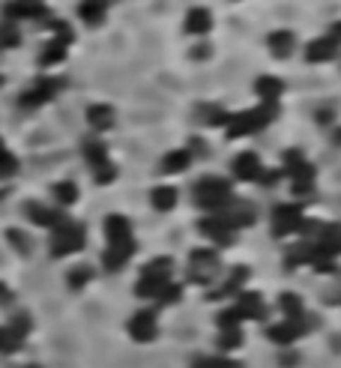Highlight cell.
Listing matches in <instances>:
<instances>
[{
    "label": "cell",
    "mask_w": 341,
    "mask_h": 368,
    "mask_svg": "<svg viewBox=\"0 0 341 368\" xmlns=\"http://www.w3.org/2000/svg\"><path fill=\"white\" fill-rule=\"evenodd\" d=\"M81 153L87 156V162H90L93 168H99L102 162H108V147L99 141V138H84V141H81Z\"/></svg>",
    "instance_id": "obj_25"
},
{
    "label": "cell",
    "mask_w": 341,
    "mask_h": 368,
    "mask_svg": "<svg viewBox=\"0 0 341 368\" xmlns=\"http://www.w3.org/2000/svg\"><path fill=\"white\" fill-rule=\"evenodd\" d=\"M219 266V255L213 249H195L192 251V278L195 282H210L213 273H216Z\"/></svg>",
    "instance_id": "obj_11"
},
{
    "label": "cell",
    "mask_w": 341,
    "mask_h": 368,
    "mask_svg": "<svg viewBox=\"0 0 341 368\" xmlns=\"http://www.w3.org/2000/svg\"><path fill=\"white\" fill-rule=\"evenodd\" d=\"M21 42V33H18V28L12 21H6V24H0V48H16Z\"/></svg>",
    "instance_id": "obj_33"
},
{
    "label": "cell",
    "mask_w": 341,
    "mask_h": 368,
    "mask_svg": "<svg viewBox=\"0 0 341 368\" xmlns=\"http://www.w3.org/2000/svg\"><path fill=\"white\" fill-rule=\"evenodd\" d=\"M192 368H243V365L234 360H222V357H201V360H195Z\"/></svg>",
    "instance_id": "obj_35"
},
{
    "label": "cell",
    "mask_w": 341,
    "mask_h": 368,
    "mask_svg": "<svg viewBox=\"0 0 341 368\" xmlns=\"http://www.w3.org/2000/svg\"><path fill=\"white\" fill-rule=\"evenodd\" d=\"M338 42H333L330 36H321V40H314L309 48H306V60L309 63H326V60H333L338 54Z\"/></svg>",
    "instance_id": "obj_19"
},
{
    "label": "cell",
    "mask_w": 341,
    "mask_h": 368,
    "mask_svg": "<svg viewBox=\"0 0 341 368\" xmlns=\"http://www.w3.org/2000/svg\"><path fill=\"white\" fill-rule=\"evenodd\" d=\"M198 231L204 234L207 239H216L219 246H231L234 243V227L227 225L219 213L216 215H204V219L198 222Z\"/></svg>",
    "instance_id": "obj_9"
},
{
    "label": "cell",
    "mask_w": 341,
    "mask_h": 368,
    "mask_svg": "<svg viewBox=\"0 0 341 368\" xmlns=\"http://www.w3.org/2000/svg\"><path fill=\"white\" fill-rule=\"evenodd\" d=\"M0 84H4V78H0Z\"/></svg>",
    "instance_id": "obj_47"
},
{
    "label": "cell",
    "mask_w": 341,
    "mask_h": 368,
    "mask_svg": "<svg viewBox=\"0 0 341 368\" xmlns=\"http://www.w3.org/2000/svg\"><path fill=\"white\" fill-rule=\"evenodd\" d=\"M171 273H174V261L171 258H156V261H150L147 266H144V273L141 275H150V278H171Z\"/></svg>",
    "instance_id": "obj_28"
},
{
    "label": "cell",
    "mask_w": 341,
    "mask_h": 368,
    "mask_svg": "<svg viewBox=\"0 0 341 368\" xmlns=\"http://www.w3.org/2000/svg\"><path fill=\"white\" fill-rule=\"evenodd\" d=\"M246 278H249V270H246V266H239V270H234V275L225 282V287L219 290V294H213V297H227V294H237V290L243 287Z\"/></svg>",
    "instance_id": "obj_32"
},
{
    "label": "cell",
    "mask_w": 341,
    "mask_h": 368,
    "mask_svg": "<svg viewBox=\"0 0 341 368\" xmlns=\"http://www.w3.org/2000/svg\"><path fill=\"white\" fill-rule=\"evenodd\" d=\"M267 336L270 341H275V345H294L297 338L306 336V317L302 321H282V324H275L267 329Z\"/></svg>",
    "instance_id": "obj_13"
},
{
    "label": "cell",
    "mask_w": 341,
    "mask_h": 368,
    "mask_svg": "<svg viewBox=\"0 0 341 368\" xmlns=\"http://www.w3.org/2000/svg\"><path fill=\"white\" fill-rule=\"evenodd\" d=\"M54 198L60 201L63 207H69V204H75V201H78V186L75 183H69V180H63V183H54Z\"/></svg>",
    "instance_id": "obj_30"
},
{
    "label": "cell",
    "mask_w": 341,
    "mask_h": 368,
    "mask_svg": "<svg viewBox=\"0 0 341 368\" xmlns=\"http://www.w3.org/2000/svg\"><path fill=\"white\" fill-rule=\"evenodd\" d=\"M326 36H330L333 42H338V45H341V21H335L333 28H330V33H326Z\"/></svg>",
    "instance_id": "obj_42"
},
{
    "label": "cell",
    "mask_w": 341,
    "mask_h": 368,
    "mask_svg": "<svg viewBox=\"0 0 341 368\" xmlns=\"http://www.w3.org/2000/svg\"><path fill=\"white\" fill-rule=\"evenodd\" d=\"M16 171H18V159L12 156L9 150H6V153L0 156V177H12V174H16Z\"/></svg>",
    "instance_id": "obj_40"
},
{
    "label": "cell",
    "mask_w": 341,
    "mask_h": 368,
    "mask_svg": "<svg viewBox=\"0 0 341 368\" xmlns=\"http://www.w3.org/2000/svg\"><path fill=\"white\" fill-rule=\"evenodd\" d=\"M231 168H234V177H237V180H261V177H263V165H261L258 153H251V150L239 153V156L234 159Z\"/></svg>",
    "instance_id": "obj_14"
},
{
    "label": "cell",
    "mask_w": 341,
    "mask_h": 368,
    "mask_svg": "<svg viewBox=\"0 0 341 368\" xmlns=\"http://www.w3.org/2000/svg\"><path fill=\"white\" fill-rule=\"evenodd\" d=\"M21 341H24V336H18L12 326H0V353H12V350H18V348H21Z\"/></svg>",
    "instance_id": "obj_31"
},
{
    "label": "cell",
    "mask_w": 341,
    "mask_h": 368,
    "mask_svg": "<svg viewBox=\"0 0 341 368\" xmlns=\"http://www.w3.org/2000/svg\"><path fill=\"white\" fill-rule=\"evenodd\" d=\"M132 255H135V243H129V246H108L105 255H102V263H105V270L117 273V270H123V263L129 261Z\"/></svg>",
    "instance_id": "obj_21"
},
{
    "label": "cell",
    "mask_w": 341,
    "mask_h": 368,
    "mask_svg": "<svg viewBox=\"0 0 341 368\" xmlns=\"http://www.w3.org/2000/svg\"><path fill=\"white\" fill-rule=\"evenodd\" d=\"M279 306L287 314V321H302V317H306V302H302L297 294H282Z\"/></svg>",
    "instance_id": "obj_27"
},
{
    "label": "cell",
    "mask_w": 341,
    "mask_h": 368,
    "mask_svg": "<svg viewBox=\"0 0 341 368\" xmlns=\"http://www.w3.org/2000/svg\"><path fill=\"white\" fill-rule=\"evenodd\" d=\"M126 329H129V336L135 338V341H153L156 336H159V324H156V311H150V309H144V311H138V314H132V321L126 324Z\"/></svg>",
    "instance_id": "obj_8"
},
{
    "label": "cell",
    "mask_w": 341,
    "mask_h": 368,
    "mask_svg": "<svg viewBox=\"0 0 341 368\" xmlns=\"http://www.w3.org/2000/svg\"><path fill=\"white\" fill-rule=\"evenodd\" d=\"M237 311H239V317H251V321H261L263 314H267V306H263V299H261V294H251V290H246L243 297H239V302L234 306Z\"/></svg>",
    "instance_id": "obj_20"
},
{
    "label": "cell",
    "mask_w": 341,
    "mask_h": 368,
    "mask_svg": "<svg viewBox=\"0 0 341 368\" xmlns=\"http://www.w3.org/2000/svg\"><path fill=\"white\" fill-rule=\"evenodd\" d=\"M114 4V0H81L78 6V16L87 21V24H102L108 6Z\"/></svg>",
    "instance_id": "obj_22"
},
{
    "label": "cell",
    "mask_w": 341,
    "mask_h": 368,
    "mask_svg": "<svg viewBox=\"0 0 341 368\" xmlns=\"http://www.w3.org/2000/svg\"><path fill=\"white\" fill-rule=\"evenodd\" d=\"M302 207L299 204H282L273 210V234L275 237H287V234H297L302 227Z\"/></svg>",
    "instance_id": "obj_5"
},
{
    "label": "cell",
    "mask_w": 341,
    "mask_h": 368,
    "mask_svg": "<svg viewBox=\"0 0 341 368\" xmlns=\"http://www.w3.org/2000/svg\"><path fill=\"white\" fill-rule=\"evenodd\" d=\"M267 45H270V54H273V57L285 60V57L294 54V48H297V36L290 33V30H273V33H270V40H267Z\"/></svg>",
    "instance_id": "obj_17"
},
{
    "label": "cell",
    "mask_w": 341,
    "mask_h": 368,
    "mask_svg": "<svg viewBox=\"0 0 341 368\" xmlns=\"http://www.w3.org/2000/svg\"><path fill=\"white\" fill-rule=\"evenodd\" d=\"M12 299V294H9V287L6 285H0V302H9Z\"/></svg>",
    "instance_id": "obj_43"
},
{
    "label": "cell",
    "mask_w": 341,
    "mask_h": 368,
    "mask_svg": "<svg viewBox=\"0 0 341 368\" xmlns=\"http://www.w3.org/2000/svg\"><path fill=\"white\" fill-rule=\"evenodd\" d=\"M189 162H192V150H171V153L162 159V171L165 174H180L189 168Z\"/></svg>",
    "instance_id": "obj_24"
},
{
    "label": "cell",
    "mask_w": 341,
    "mask_h": 368,
    "mask_svg": "<svg viewBox=\"0 0 341 368\" xmlns=\"http://www.w3.org/2000/svg\"><path fill=\"white\" fill-rule=\"evenodd\" d=\"M239 321H243V317H239L237 309H225V311L219 314V326H222V329H239Z\"/></svg>",
    "instance_id": "obj_39"
},
{
    "label": "cell",
    "mask_w": 341,
    "mask_h": 368,
    "mask_svg": "<svg viewBox=\"0 0 341 368\" xmlns=\"http://www.w3.org/2000/svg\"><path fill=\"white\" fill-rule=\"evenodd\" d=\"M6 239H9L12 246H16V251H21V255H30L28 234H21V231H6Z\"/></svg>",
    "instance_id": "obj_38"
},
{
    "label": "cell",
    "mask_w": 341,
    "mask_h": 368,
    "mask_svg": "<svg viewBox=\"0 0 341 368\" xmlns=\"http://www.w3.org/2000/svg\"><path fill=\"white\" fill-rule=\"evenodd\" d=\"M219 345H222L225 350H237L239 345H243V338H239V329H222Z\"/></svg>",
    "instance_id": "obj_37"
},
{
    "label": "cell",
    "mask_w": 341,
    "mask_h": 368,
    "mask_svg": "<svg viewBox=\"0 0 341 368\" xmlns=\"http://www.w3.org/2000/svg\"><path fill=\"white\" fill-rule=\"evenodd\" d=\"M213 28V16H210V9L204 6H195V9H189V16H186V30L189 33H207Z\"/></svg>",
    "instance_id": "obj_23"
},
{
    "label": "cell",
    "mask_w": 341,
    "mask_h": 368,
    "mask_svg": "<svg viewBox=\"0 0 341 368\" xmlns=\"http://www.w3.org/2000/svg\"><path fill=\"white\" fill-rule=\"evenodd\" d=\"M60 87H63V78H48V75H42V78L36 81L28 93H21V105L24 108H36V105L52 102Z\"/></svg>",
    "instance_id": "obj_6"
},
{
    "label": "cell",
    "mask_w": 341,
    "mask_h": 368,
    "mask_svg": "<svg viewBox=\"0 0 341 368\" xmlns=\"http://www.w3.org/2000/svg\"><path fill=\"white\" fill-rule=\"evenodd\" d=\"M52 258H66V255H75V251L84 249V225L78 222H60L57 227H52Z\"/></svg>",
    "instance_id": "obj_3"
},
{
    "label": "cell",
    "mask_w": 341,
    "mask_h": 368,
    "mask_svg": "<svg viewBox=\"0 0 341 368\" xmlns=\"http://www.w3.org/2000/svg\"><path fill=\"white\" fill-rule=\"evenodd\" d=\"M93 177H96V183H99V186H108V183L117 180V168H114L111 162H102L99 168H93Z\"/></svg>",
    "instance_id": "obj_36"
},
{
    "label": "cell",
    "mask_w": 341,
    "mask_h": 368,
    "mask_svg": "<svg viewBox=\"0 0 341 368\" xmlns=\"http://www.w3.org/2000/svg\"><path fill=\"white\" fill-rule=\"evenodd\" d=\"M255 93L261 96V102H279V96L285 93V81L275 78V75H261L255 81Z\"/></svg>",
    "instance_id": "obj_18"
},
{
    "label": "cell",
    "mask_w": 341,
    "mask_h": 368,
    "mask_svg": "<svg viewBox=\"0 0 341 368\" xmlns=\"http://www.w3.org/2000/svg\"><path fill=\"white\" fill-rule=\"evenodd\" d=\"M24 368H42V365H24Z\"/></svg>",
    "instance_id": "obj_46"
},
{
    "label": "cell",
    "mask_w": 341,
    "mask_h": 368,
    "mask_svg": "<svg viewBox=\"0 0 341 368\" xmlns=\"http://www.w3.org/2000/svg\"><path fill=\"white\" fill-rule=\"evenodd\" d=\"M174 204H177V189H171V186L153 189V207H156V210L168 213V210H174Z\"/></svg>",
    "instance_id": "obj_29"
},
{
    "label": "cell",
    "mask_w": 341,
    "mask_h": 368,
    "mask_svg": "<svg viewBox=\"0 0 341 368\" xmlns=\"http://www.w3.org/2000/svg\"><path fill=\"white\" fill-rule=\"evenodd\" d=\"M285 174L294 177V195H311L314 192V168L306 162L299 150L285 153Z\"/></svg>",
    "instance_id": "obj_4"
},
{
    "label": "cell",
    "mask_w": 341,
    "mask_h": 368,
    "mask_svg": "<svg viewBox=\"0 0 341 368\" xmlns=\"http://www.w3.org/2000/svg\"><path fill=\"white\" fill-rule=\"evenodd\" d=\"M4 16L6 18H42L45 16V4L42 0H9L4 6Z\"/></svg>",
    "instance_id": "obj_15"
},
{
    "label": "cell",
    "mask_w": 341,
    "mask_h": 368,
    "mask_svg": "<svg viewBox=\"0 0 341 368\" xmlns=\"http://www.w3.org/2000/svg\"><path fill=\"white\" fill-rule=\"evenodd\" d=\"M90 278H93L90 266H75V270L69 273V287H72V290H81L87 282H90Z\"/></svg>",
    "instance_id": "obj_34"
},
{
    "label": "cell",
    "mask_w": 341,
    "mask_h": 368,
    "mask_svg": "<svg viewBox=\"0 0 341 368\" xmlns=\"http://www.w3.org/2000/svg\"><path fill=\"white\" fill-rule=\"evenodd\" d=\"M318 123H321V126L333 123V108H321V111H318Z\"/></svg>",
    "instance_id": "obj_41"
},
{
    "label": "cell",
    "mask_w": 341,
    "mask_h": 368,
    "mask_svg": "<svg viewBox=\"0 0 341 368\" xmlns=\"http://www.w3.org/2000/svg\"><path fill=\"white\" fill-rule=\"evenodd\" d=\"M195 201L204 210L222 213L234 201V186H231V180H225V177H201L195 183Z\"/></svg>",
    "instance_id": "obj_2"
},
{
    "label": "cell",
    "mask_w": 341,
    "mask_h": 368,
    "mask_svg": "<svg viewBox=\"0 0 341 368\" xmlns=\"http://www.w3.org/2000/svg\"><path fill=\"white\" fill-rule=\"evenodd\" d=\"M311 246H314V251H321V255L335 261L341 255V225H323Z\"/></svg>",
    "instance_id": "obj_12"
},
{
    "label": "cell",
    "mask_w": 341,
    "mask_h": 368,
    "mask_svg": "<svg viewBox=\"0 0 341 368\" xmlns=\"http://www.w3.org/2000/svg\"><path fill=\"white\" fill-rule=\"evenodd\" d=\"M52 28H54V33H57V40L48 42V48L42 52V57H40L42 66H54V63H60L63 57H66V45L72 42V30L66 28V21H54Z\"/></svg>",
    "instance_id": "obj_7"
},
{
    "label": "cell",
    "mask_w": 341,
    "mask_h": 368,
    "mask_svg": "<svg viewBox=\"0 0 341 368\" xmlns=\"http://www.w3.org/2000/svg\"><path fill=\"white\" fill-rule=\"evenodd\" d=\"M6 153V147H4V141H0V156H4Z\"/></svg>",
    "instance_id": "obj_45"
},
{
    "label": "cell",
    "mask_w": 341,
    "mask_h": 368,
    "mask_svg": "<svg viewBox=\"0 0 341 368\" xmlns=\"http://www.w3.org/2000/svg\"><path fill=\"white\" fill-rule=\"evenodd\" d=\"M275 117H279V102H261L258 108L243 111V114H234L227 117V138H243L251 132H261L263 126H270Z\"/></svg>",
    "instance_id": "obj_1"
},
{
    "label": "cell",
    "mask_w": 341,
    "mask_h": 368,
    "mask_svg": "<svg viewBox=\"0 0 341 368\" xmlns=\"http://www.w3.org/2000/svg\"><path fill=\"white\" fill-rule=\"evenodd\" d=\"M87 120L93 129H111L114 126V108L111 105H90L87 108Z\"/></svg>",
    "instance_id": "obj_26"
},
{
    "label": "cell",
    "mask_w": 341,
    "mask_h": 368,
    "mask_svg": "<svg viewBox=\"0 0 341 368\" xmlns=\"http://www.w3.org/2000/svg\"><path fill=\"white\" fill-rule=\"evenodd\" d=\"M105 237H108V246H129V243H135V239H132V225L120 213H111L105 219Z\"/></svg>",
    "instance_id": "obj_10"
},
{
    "label": "cell",
    "mask_w": 341,
    "mask_h": 368,
    "mask_svg": "<svg viewBox=\"0 0 341 368\" xmlns=\"http://www.w3.org/2000/svg\"><path fill=\"white\" fill-rule=\"evenodd\" d=\"M333 144H335V147H341V129H335V132H333Z\"/></svg>",
    "instance_id": "obj_44"
},
{
    "label": "cell",
    "mask_w": 341,
    "mask_h": 368,
    "mask_svg": "<svg viewBox=\"0 0 341 368\" xmlns=\"http://www.w3.org/2000/svg\"><path fill=\"white\" fill-rule=\"evenodd\" d=\"M24 213L30 215V222L42 225V227H57L60 222H66V215H63L60 210H52V207H45V204H36V201H30V204L24 207Z\"/></svg>",
    "instance_id": "obj_16"
}]
</instances>
